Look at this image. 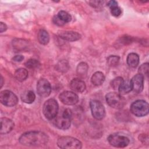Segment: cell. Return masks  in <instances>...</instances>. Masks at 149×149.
<instances>
[{
  "label": "cell",
  "mask_w": 149,
  "mask_h": 149,
  "mask_svg": "<svg viewBox=\"0 0 149 149\" xmlns=\"http://www.w3.org/2000/svg\"><path fill=\"white\" fill-rule=\"evenodd\" d=\"M106 101L112 108L115 109H121L125 104V100L121 95L115 92H110L106 96Z\"/></svg>",
  "instance_id": "cell-6"
},
{
  "label": "cell",
  "mask_w": 149,
  "mask_h": 149,
  "mask_svg": "<svg viewBox=\"0 0 149 149\" xmlns=\"http://www.w3.org/2000/svg\"><path fill=\"white\" fill-rule=\"evenodd\" d=\"M15 77L20 81L25 80L28 77V72L26 69L19 68L17 69L14 73Z\"/></svg>",
  "instance_id": "cell-22"
},
{
  "label": "cell",
  "mask_w": 149,
  "mask_h": 149,
  "mask_svg": "<svg viewBox=\"0 0 149 149\" xmlns=\"http://www.w3.org/2000/svg\"><path fill=\"white\" fill-rule=\"evenodd\" d=\"M0 133L1 134H7L12 131L13 129L15 124L13 122L8 118H1V120Z\"/></svg>",
  "instance_id": "cell-14"
},
{
  "label": "cell",
  "mask_w": 149,
  "mask_h": 149,
  "mask_svg": "<svg viewBox=\"0 0 149 149\" xmlns=\"http://www.w3.org/2000/svg\"><path fill=\"white\" fill-rule=\"evenodd\" d=\"M1 102L7 107H13L17 104L18 98L17 96L9 90H3L0 93Z\"/></svg>",
  "instance_id": "cell-9"
},
{
  "label": "cell",
  "mask_w": 149,
  "mask_h": 149,
  "mask_svg": "<svg viewBox=\"0 0 149 149\" xmlns=\"http://www.w3.org/2000/svg\"><path fill=\"white\" fill-rule=\"evenodd\" d=\"M110 9H111V12L112 15H113V16H115V17H118V16H120L122 13L121 9L118 6L113 7V8H111Z\"/></svg>",
  "instance_id": "cell-30"
},
{
  "label": "cell",
  "mask_w": 149,
  "mask_h": 149,
  "mask_svg": "<svg viewBox=\"0 0 149 149\" xmlns=\"http://www.w3.org/2000/svg\"><path fill=\"white\" fill-rule=\"evenodd\" d=\"M58 17L62 20L63 21L65 24L66 23H68L71 21L72 20V16L71 15L68 13L67 12L64 11V10H61L58 12L57 15Z\"/></svg>",
  "instance_id": "cell-24"
},
{
  "label": "cell",
  "mask_w": 149,
  "mask_h": 149,
  "mask_svg": "<svg viewBox=\"0 0 149 149\" xmlns=\"http://www.w3.org/2000/svg\"><path fill=\"white\" fill-rule=\"evenodd\" d=\"M48 136L41 131L26 132L19 137V142L26 146H41L48 141Z\"/></svg>",
  "instance_id": "cell-1"
},
{
  "label": "cell",
  "mask_w": 149,
  "mask_h": 149,
  "mask_svg": "<svg viewBox=\"0 0 149 149\" xmlns=\"http://www.w3.org/2000/svg\"><path fill=\"white\" fill-rule=\"evenodd\" d=\"M120 58L116 55H110L107 58V64L111 67H114L118 65L119 62Z\"/></svg>",
  "instance_id": "cell-25"
},
{
  "label": "cell",
  "mask_w": 149,
  "mask_h": 149,
  "mask_svg": "<svg viewBox=\"0 0 149 149\" xmlns=\"http://www.w3.org/2000/svg\"><path fill=\"white\" fill-rule=\"evenodd\" d=\"M127 63L132 68H136L139 63V56L134 52L130 53L127 57Z\"/></svg>",
  "instance_id": "cell-18"
},
{
  "label": "cell",
  "mask_w": 149,
  "mask_h": 149,
  "mask_svg": "<svg viewBox=\"0 0 149 149\" xmlns=\"http://www.w3.org/2000/svg\"><path fill=\"white\" fill-rule=\"evenodd\" d=\"M105 81V76L101 72H96L91 78V81L94 86H98L101 85Z\"/></svg>",
  "instance_id": "cell-16"
},
{
  "label": "cell",
  "mask_w": 149,
  "mask_h": 149,
  "mask_svg": "<svg viewBox=\"0 0 149 149\" xmlns=\"http://www.w3.org/2000/svg\"><path fill=\"white\" fill-rule=\"evenodd\" d=\"M59 98L60 101L67 105H73L76 104L79 100L78 95L73 91H65L61 93Z\"/></svg>",
  "instance_id": "cell-10"
},
{
  "label": "cell",
  "mask_w": 149,
  "mask_h": 149,
  "mask_svg": "<svg viewBox=\"0 0 149 149\" xmlns=\"http://www.w3.org/2000/svg\"><path fill=\"white\" fill-rule=\"evenodd\" d=\"M56 67L58 70L62 72H65L68 70L69 64L67 61L65 60H62L58 62V63L56 65Z\"/></svg>",
  "instance_id": "cell-28"
},
{
  "label": "cell",
  "mask_w": 149,
  "mask_h": 149,
  "mask_svg": "<svg viewBox=\"0 0 149 149\" xmlns=\"http://www.w3.org/2000/svg\"><path fill=\"white\" fill-rule=\"evenodd\" d=\"M59 106L57 101L53 98L47 100L43 105L42 111L45 117L49 119H54L58 113Z\"/></svg>",
  "instance_id": "cell-3"
},
{
  "label": "cell",
  "mask_w": 149,
  "mask_h": 149,
  "mask_svg": "<svg viewBox=\"0 0 149 149\" xmlns=\"http://www.w3.org/2000/svg\"><path fill=\"white\" fill-rule=\"evenodd\" d=\"M7 29V26L3 22L0 23V32L2 33L6 31Z\"/></svg>",
  "instance_id": "cell-36"
},
{
  "label": "cell",
  "mask_w": 149,
  "mask_h": 149,
  "mask_svg": "<svg viewBox=\"0 0 149 149\" xmlns=\"http://www.w3.org/2000/svg\"><path fill=\"white\" fill-rule=\"evenodd\" d=\"M139 140H140L143 144L148 145V137L146 134H141L139 136Z\"/></svg>",
  "instance_id": "cell-32"
},
{
  "label": "cell",
  "mask_w": 149,
  "mask_h": 149,
  "mask_svg": "<svg viewBox=\"0 0 149 149\" xmlns=\"http://www.w3.org/2000/svg\"><path fill=\"white\" fill-rule=\"evenodd\" d=\"M91 114L97 120H101L105 116V110L102 104L98 100H91L90 102Z\"/></svg>",
  "instance_id": "cell-7"
},
{
  "label": "cell",
  "mask_w": 149,
  "mask_h": 149,
  "mask_svg": "<svg viewBox=\"0 0 149 149\" xmlns=\"http://www.w3.org/2000/svg\"><path fill=\"white\" fill-rule=\"evenodd\" d=\"M88 69V66L87 64L85 62H81L78 65L77 67V73L79 76L81 77H84L87 73Z\"/></svg>",
  "instance_id": "cell-23"
},
{
  "label": "cell",
  "mask_w": 149,
  "mask_h": 149,
  "mask_svg": "<svg viewBox=\"0 0 149 149\" xmlns=\"http://www.w3.org/2000/svg\"><path fill=\"white\" fill-rule=\"evenodd\" d=\"M70 87L71 89L77 93H82L86 89V84L85 83L79 79H73L71 80L70 83Z\"/></svg>",
  "instance_id": "cell-15"
},
{
  "label": "cell",
  "mask_w": 149,
  "mask_h": 149,
  "mask_svg": "<svg viewBox=\"0 0 149 149\" xmlns=\"http://www.w3.org/2000/svg\"><path fill=\"white\" fill-rule=\"evenodd\" d=\"M24 59V57L23 56L21 55H16L13 58H12V60L15 62H21L23 59Z\"/></svg>",
  "instance_id": "cell-35"
},
{
  "label": "cell",
  "mask_w": 149,
  "mask_h": 149,
  "mask_svg": "<svg viewBox=\"0 0 149 149\" xmlns=\"http://www.w3.org/2000/svg\"><path fill=\"white\" fill-rule=\"evenodd\" d=\"M132 89L136 93H140L143 89L144 77L140 74H137L134 76L130 80Z\"/></svg>",
  "instance_id": "cell-12"
},
{
  "label": "cell",
  "mask_w": 149,
  "mask_h": 149,
  "mask_svg": "<svg viewBox=\"0 0 149 149\" xmlns=\"http://www.w3.org/2000/svg\"><path fill=\"white\" fill-rule=\"evenodd\" d=\"M36 98L35 94L33 91L28 90L23 93L21 95V100L23 102L26 104H31L34 102Z\"/></svg>",
  "instance_id": "cell-19"
},
{
  "label": "cell",
  "mask_w": 149,
  "mask_h": 149,
  "mask_svg": "<svg viewBox=\"0 0 149 149\" xmlns=\"http://www.w3.org/2000/svg\"><path fill=\"white\" fill-rule=\"evenodd\" d=\"M37 92L42 97H47L51 92V87L49 81L45 79H40L37 84Z\"/></svg>",
  "instance_id": "cell-11"
},
{
  "label": "cell",
  "mask_w": 149,
  "mask_h": 149,
  "mask_svg": "<svg viewBox=\"0 0 149 149\" xmlns=\"http://www.w3.org/2000/svg\"><path fill=\"white\" fill-rule=\"evenodd\" d=\"M107 6L109 8V9L113 8V7H115V6H118V2L116 1H110L108 2L107 3Z\"/></svg>",
  "instance_id": "cell-34"
},
{
  "label": "cell",
  "mask_w": 149,
  "mask_h": 149,
  "mask_svg": "<svg viewBox=\"0 0 149 149\" xmlns=\"http://www.w3.org/2000/svg\"><path fill=\"white\" fill-rule=\"evenodd\" d=\"M57 145L61 148L80 149L82 147V143L80 141L70 136L59 137L57 140Z\"/></svg>",
  "instance_id": "cell-4"
},
{
  "label": "cell",
  "mask_w": 149,
  "mask_h": 149,
  "mask_svg": "<svg viewBox=\"0 0 149 149\" xmlns=\"http://www.w3.org/2000/svg\"><path fill=\"white\" fill-rule=\"evenodd\" d=\"M149 105L147 101L142 100H136L130 105V112L138 117L144 116L148 113Z\"/></svg>",
  "instance_id": "cell-5"
},
{
  "label": "cell",
  "mask_w": 149,
  "mask_h": 149,
  "mask_svg": "<svg viewBox=\"0 0 149 149\" xmlns=\"http://www.w3.org/2000/svg\"><path fill=\"white\" fill-rule=\"evenodd\" d=\"M123 79L122 77H117L111 81V86L113 89L116 90L118 88V87H119L120 84L123 82Z\"/></svg>",
  "instance_id": "cell-29"
},
{
  "label": "cell",
  "mask_w": 149,
  "mask_h": 149,
  "mask_svg": "<svg viewBox=\"0 0 149 149\" xmlns=\"http://www.w3.org/2000/svg\"><path fill=\"white\" fill-rule=\"evenodd\" d=\"M58 35L61 38L68 41H77L81 38V35L79 33L73 31H59Z\"/></svg>",
  "instance_id": "cell-13"
},
{
  "label": "cell",
  "mask_w": 149,
  "mask_h": 149,
  "mask_svg": "<svg viewBox=\"0 0 149 149\" xmlns=\"http://www.w3.org/2000/svg\"><path fill=\"white\" fill-rule=\"evenodd\" d=\"M13 48L17 51L24 50L28 47L27 41L21 39H15L12 42Z\"/></svg>",
  "instance_id": "cell-21"
},
{
  "label": "cell",
  "mask_w": 149,
  "mask_h": 149,
  "mask_svg": "<svg viewBox=\"0 0 149 149\" xmlns=\"http://www.w3.org/2000/svg\"><path fill=\"white\" fill-rule=\"evenodd\" d=\"M118 90L119 93V94L121 95L126 94L130 92L132 90V89L130 80H123V82L118 87Z\"/></svg>",
  "instance_id": "cell-17"
},
{
  "label": "cell",
  "mask_w": 149,
  "mask_h": 149,
  "mask_svg": "<svg viewBox=\"0 0 149 149\" xmlns=\"http://www.w3.org/2000/svg\"><path fill=\"white\" fill-rule=\"evenodd\" d=\"M108 141L109 143L117 148H124L129 144V139L122 135L118 134H112L108 137Z\"/></svg>",
  "instance_id": "cell-8"
},
{
  "label": "cell",
  "mask_w": 149,
  "mask_h": 149,
  "mask_svg": "<svg viewBox=\"0 0 149 149\" xmlns=\"http://www.w3.org/2000/svg\"><path fill=\"white\" fill-rule=\"evenodd\" d=\"M3 83V77H2V76H1V88L2 87Z\"/></svg>",
  "instance_id": "cell-37"
},
{
  "label": "cell",
  "mask_w": 149,
  "mask_h": 149,
  "mask_svg": "<svg viewBox=\"0 0 149 149\" xmlns=\"http://www.w3.org/2000/svg\"><path fill=\"white\" fill-rule=\"evenodd\" d=\"M25 66L29 69H35L38 68L40 63L39 61L35 59H29L25 62Z\"/></svg>",
  "instance_id": "cell-26"
},
{
  "label": "cell",
  "mask_w": 149,
  "mask_h": 149,
  "mask_svg": "<svg viewBox=\"0 0 149 149\" xmlns=\"http://www.w3.org/2000/svg\"><path fill=\"white\" fill-rule=\"evenodd\" d=\"M72 117V112L70 109H65L61 114H57L56 116L52 120L55 126L58 129L65 130L70 127L71 124V119Z\"/></svg>",
  "instance_id": "cell-2"
},
{
  "label": "cell",
  "mask_w": 149,
  "mask_h": 149,
  "mask_svg": "<svg viewBox=\"0 0 149 149\" xmlns=\"http://www.w3.org/2000/svg\"><path fill=\"white\" fill-rule=\"evenodd\" d=\"M104 1H91L89 2V3L91 6L94 8H100L103 5Z\"/></svg>",
  "instance_id": "cell-31"
},
{
  "label": "cell",
  "mask_w": 149,
  "mask_h": 149,
  "mask_svg": "<svg viewBox=\"0 0 149 149\" xmlns=\"http://www.w3.org/2000/svg\"><path fill=\"white\" fill-rule=\"evenodd\" d=\"M148 70H149V64L148 63H144L142 64L139 69V73L140 74L143 76L144 78L145 77H148Z\"/></svg>",
  "instance_id": "cell-27"
},
{
  "label": "cell",
  "mask_w": 149,
  "mask_h": 149,
  "mask_svg": "<svg viewBox=\"0 0 149 149\" xmlns=\"http://www.w3.org/2000/svg\"><path fill=\"white\" fill-rule=\"evenodd\" d=\"M52 21L54 22V24H55L57 26H63L64 24H65V23L62 21L58 17V16H55L54 17H53V19H52Z\"/></svg>",
  "instance_id": "cell-33"
},
{
  "label": "cell",
  "mask_w": 149,
  "mask_h": 149,
  "mask_svg": "<svg viewBox=\"0 0 149 149\" xmlns=\"http://www.w3.org/2000/svg\"><path fill=\"white\" fill-rule=\"evenodd\" d=\"M37 38L40 44L47 45L49 41V36L46 30L41 29L38 33Z\"/></svg>",
  "instance_id": "cell-20"
}]
</instances>
